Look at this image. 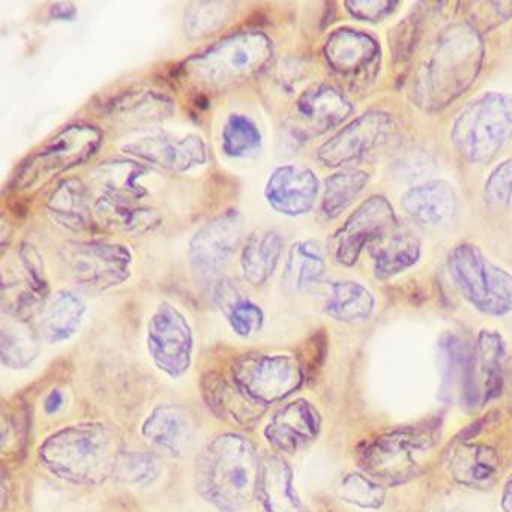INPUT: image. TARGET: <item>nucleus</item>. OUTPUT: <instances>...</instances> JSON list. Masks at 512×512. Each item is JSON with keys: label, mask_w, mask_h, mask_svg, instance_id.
Masks as SVG:
<instances>
[{"label": "nucleus", "mask_w": 512, "mask_h": 512, "mask_svg": "<svg viewBox=\"0 0 512 512\" xmlns=\"http://www.w3.org/2000/svg\"><path fill=\"white\" fill-rule=\"evenodd\" d=\"M260 467L259 452L250 440L235 433L220 434L197 455V493L221 512L242 511L257 496Z\"/></svg>", "instance_id": "obj_1"}, {"label": "nucleus", "mask_w": 512, "mask_h": 512, "mask_svg": "<svg viewBox=\"0 0 512 512\" xmlns=\"http://www.w3.org/2000/svg\"><path fill=\"white\" fill-rule=\"evenodd\" d=\"M116 439L104 424L68 425L44 440L40 460L49 472L79 485H98L112 476L119 455Z\"/></svg>", "instance_id": "obj_2"}, {"label": "nucleus", "mask_w": 512, "mask_h": 512, "mask_svg": "<svg viewBox=\"0 0 512 512\" xmlns=\"http://www.w3.org/2000/svg\"><path fill=\"white\" fill-rule=\"evenodd\" d=\"M482 43L469 26H457L442 35L422 70L424 100L442 107L440 101L457 98L478 76Z\"/></svg>", "instance_id": "obj_3"}, {"label": "nucleus", "mask_w": 512, "mask_h": 512, "mask_svg": "<svg viewBox=\"0 0 512 512\" xmlns=\"http://www.w3.org/2000/svg\"><path fill=\"white\" fill-rule=\"evenodd\" d=\"M451 139L469 163L493 160L512 139V95L487 92L470 101L455 118Z\"/></svg>", "instance_id": "obj_4"}, {"label": "nucleus", "mask_w": 512, "mask_h": 512, "mask_svg": "<svg viewBox=\"0 0 512 512\" xmlns=\"http://www.w3.org/2000/svg\"><path fill=\"white\" fill-rule=\"evenodd\" d=\"M103 143L100 128L85 122L68 125L49 142L29 155L17 167L13 187L20 191L38 190L62 173L91 160Z\"/></svg>", "instance_id": "obj_5"}, {"label": "nucleus", "mask_w": 512, "mask_h": 512, "mask_svg": "<svg viewBox=\"0 0 512 512\" xmlns=\"http://www.w3.org/2000/svg\"><path fill=\"white\" fill-rule=\"evenodd\" d=\"M449 274L458 292L488 316L512 313V275L491 262L473 244H460L449 254Z\"/></svg>", "instance_id": "obj_6"}, {"label": "nucleus", "mask_w": 512, "mask_h": 512, "mask_svg": "<svg viewBox=\"0 0 512 512\" xmlns=\"http://www.w3.org/2000/svg\"><path fill=\"white\" fill-rule=\"evenodd\" d=\"M271 58L272 43L266 35H233L191 58L187 73L206 86H229L250 79Z\"/></svg>", "instance_id": "obj_7"}, {"label": "nucleus", "mask_w": 512, "mask_h": 512, "mask_svg": "<svg viewBox=\"0 0 512 512\" xmlns=\"http://www.w3.org/2000/svg\"><path fill=\"white\" fill-rule=\"evenodd\" d=\"M65 272L80 289L100 293L130 278L131 253L109 241L70 242L61 251Z\"/></svg>", "instance_id": "obj_8"}, {"label": "nucleus", "mask_w": 512, "mask_h": 512, "mask_svg": "<svg viewBox=\"0 0 512 512\" xmlns=\"http://www.w3.org/2000/svg\"><path fill=\"white\" fill-rule=\"evenodd\" d=\"M233 382L260 406L278 403L301 388L304 370L292 355L250 353L232 367Z\"/></svg>", "instance_id": "obj_9"}, {"label": "nucleus", "mask_w": 512, "mask_h": 512, "mask_svg": "<svg viewBox=\"0 0 512 512\" xmlns=\"http://www.w3.org/2000/svg\"><path fill=\"white\" fill-rule=\"evenodd\" d=\"M431 448V436L422 430L392 431L371 440L361 451L365 472L377 482L400 484L413 478Z\"/></svg>", "instance_id": "obj_10"}, {"label": "nucleus", "mask_w": 512, "mask_h": 512, "mask_svg": "<svg viewBox=\"0 0 512 512\" xmlns=\"http://www.w3.org/2000/svg\"><path fill=\"white\" fill-rule=\"evenodd\" d=\"M193 347V332L184 314L172 304H160L148 325V352L155 367L179 379L190 368Z\"/></svg>", "instance_id": "obj_11"}, {"label": "nucleus", "mask_w": 512, "mask_h": 512, "mask_svg": "<svg viewBox=\"0 0 512 512\" xmlns=\"http://www.w3.org/2000/svg\"><path fill=\"white\" fill-rule=\"evenodd\" d=\"M394 134V119L388 113L370 110L320 146L317 158L325 166L341 167L382 148Z\"/></svg>", "instance_id": "obj_12"}, {"label": "nucleus", "mask_w": 512, "mask_h": 512, "mask_svg": "<svg viewBox=\"0 0 512 512\" xmlns=\"http://www.w3.org/2000/svg\"><path fill=\"white\" fill-rule=\"evenodd\" d=\"M398 220L391 203L383 196L365 200L335 233V260L341 266H353L365 247L397 229Z\"/></svg>", "instance_id": "obj_13"}, {"label": "nucleus", "mask_w": 512, "mask_h": 512, "mask_svg": "<svg viewBox=\"0 0 512 512\" xmlns=\"http://www.w3.org/2000/svg\"><path fill=\"white\" fill-rule=\"evenodd\" d=\"M242 215L226 211L200 227L191 238L188 257L197 274L212 278L229 265L241 245Z\"/></svg>", "instance_id": "obj_14"}, {"label": "nucleus", "mask_w": 512, "mask_h": 512, "mask_svg": "<svg viewBox=\"0 0 512 512\" xmlns=\"http://www.w3.org/2000/svg\"><path fill=\"white\" fill-rule=\"evenodd\" d=\"M122 151L170 173L191 172L208 161L206 142L196 133L182 137L173 133L149 134L127 143Z\"/></svg>", "instance_id": "obj_15"}, {"label": "nucleus", "mask_w": 512, "mask_h": 512, "mask_svg": "<svg viewBox=\"0 0 512 512\" xmlns=\"http://www.w3.org/2000/svg\"><path fill=\"white\" fill-rule=\"evenodd\" d=\"M322 416L308 400L292 401L281 407L263 430L269 445L278 452L295 454L319 437Z\"/></svg>", "instance_id": "obj_16"}, {"label": "nucleus", "mask_w": 512, "mask_h": 512, "mask_svg": "<svg viewBox=\"0 0 512 512\" xmlns=\"http://www.w3.org/2000/svg\"><path fill=\"white\" fill-rule=\"evenodd\" d=\"M319 179L308 167L281 166L269 176L265 199L278 214L301 217L316 205Z\"/></svg>", "instance_id": "obj_17"}, {"label": "nucleus", "mask_w": 512, "mask_h": 512, "mask_svg": "<svg viewBox=\"0 0 512 512\" xmlns=\"http://www.w3.org/2000/svg\"><path fill=\"white\" fill-rule=\"evenodd\" d=\"M142 434L169 457H184L196 440V418L178 404H161L143 422Z\"/></svg>", "instance_id": "obj_18"}, {"label": "nucleus", "mask_w": 512, "mask_h": 512, "mask_svg": "<svg viewBox=\"0 0 512 512\" xmlns=\"http://www.w3.org/2000/svg\"><path fill=\"white\" fill-rule=\"evenodd\" d=\"M353 112L349 98L328 83L311 86L296 103L301 134H323L346 121Z\"/></svg>", "instance_id": "obj_19"}, {"label": "nucleus", "mask_w": 512, "mask_h": 512, "mask_svg": "<svg viewBox=\"0 0 512 512\" xmlns=\"http://www.w3.org/2000/svg\"><path fill=\"white\" fill-rule=\"evenodd\" d=\"M151 167L143 166L130 158H113L95 167L91 173L92 182L100 191V196L115 199L139 200L151 196L149 178Z\"/></svg>", "instance_id": "obj_20"}, {"label": "nucleus", "mask_w": 512, "mask_h": 512, "mask_svg": "<svg viewBox=\"0 0 512 512\" xmlns=\"http://www.w3.org/2000/svg\"><path fill=\"white\" fill-rule=\"evenodd\" d=\"M401 203L419 226L439 227L454 215L457 196L448 181L434 179L407 190Z\"/></svg>", "instance_id": "obj_21"}, {"label": "nucleus", "mask_w": 512, "mask_h": 512, "mask_svg": "<svg viewBox=\"0 0 512 512\" xmlns=\"http://www.w3.org/2000/svg\"><path fill=\"white\" fill-rule=\"evenodd\" d=\"M257 497L262 512H308L293 485L292 467L280 455L262 461Z\"/></svg>", "instance_id": "obj_22"}, {"label": "nucleus", "mask_w": 512, "mask_h": 512, "mask_svg": "<svg viewBox=\"0 0 512 512\" xmlns=\"http://www.w3.org/2000/svg\"><path fill=\"white\" fill-rule=\"evenodd\" d=\"M94 212L104 226L127 235H146L155 232L163 223L160 212L152 206L115 197L98 196Z\"/></svg>", "instance_id": "obj_23"}, {"label": "nucleus", "mask_w": 512, "mask_h": 512, "mask_svg": "<svg viewBox=\"0 0 512 512\" xmlns=\"http://www.w3.org/2000/svg\"><path fill=\"white\" fill-rule=\"evenodd\" d=\"M94 203L88 188L79 179H65L59 182L47 200L50 217L65 229L86 232L94 224Z\"/></svg>", "instance_id": "obj_24"}, {"label": "nucleus", "mask_w": 512, "mask_h": 512, "mask_svg": "<svg viewBox=\"0 0 512 512\" xmlns=\"http://www.w3.org/2000/svg\"><path fill=\"white\" fill-rule=\"evenodd\" d=\"M368 248L374 260V274L380 280L407 271L421 259L418 236L409 230H400V227L377 239Z\"/></svg>", "instance_id": "obj_25"}, {"label": "nucleus", "mask_w": 512, "mask_h": 512, "mask_svg": "<svg viewBox=\"0 0 512 512\" xmlns=\"http://www.w3.org/2000/svg\"><path fill=\"white\" fill-rule=\"evenodd\" d=\"M449 470L463 487L487 490L499 475V455L484 443H464L452 454Z\"/></svg>", "instance_id": "obj_26"}, {"label": "nucleus", "mask_w": 512, "mask_h": 512, "mask_svg": "<svg viewBox=\"0 0 512 512\" xmlns=\"http://www.w3.org/2000/svg\"><path fill=\"white\" fill-rule=\"evenodd\" d=\"M284 251V238L278 230L260 229L245 242L241 253L244 280L254 287L271 280Z\"/></svg>", "instance_id": "obj_27"}, {"label": "nucleus", "mask_w": 512, "mask_h": 512, "mask_svg": "<svg viewBox=\"0 0 512 512\" xmlns=\"http://www.w3.org/2000/svg\"><path fill=\"white\" fill-rule=\"evenodd\" d=\"M203 398L208 401V406L215 415L242 425L259 421L265 410V407L250 400L235 382H229L220 374L206 376Z\"/></svg>", "instance_id": "obj_28"}, {"label": "nucleus", "mask_w": 512, "mask_h": 512, "mask_svg": "<svg viewBox=\"0 0 512 512\" xmlns=\"http://www.w3.org/2000/svg\"><path fill=\"white\" fill-rule=\"evenodd\" d=\"M379 46L376 40L364 32L353 29H338L329 37L325 46V55L329 65L340 74L359 73L374 61Z\"/></svg>", "instance_id": "obj_29"}, {"label": "nucleus", "mask_w": 512, "mask_h": 512, "mask_svg": "<svg viewBox=\"0 0 512 512\" xmlns=\"http://www.w3.org/2000/svg\"><path fill=\"white\" fill-rule=\"evenodd\" d=\"M326 271L325 250L316 239H304L290 247L283 271V286L305 292L322 280Z\"/></svg>", "instance_id": "obj_30"}, {"label": "nucleus", "mask_w": 512, "mask_h": 512, "mask_svg": "<svg viewBox=\"0 0 512 512\" xmlns=\"http://www.w3.org/2000/svg\"><path fill=\"white\" fill-rule=\"evenodd\" d=\"M86 304L73 290L56 293L44 308L40 331L49 343L70 340L85 319Z\"/></svg>", "instance_id": "obj_31"}, {"label": "nucleus", "mask_w": 512, "mask_h": 512, "mask_svg": "<svg viewBox=\"0 0 512 512\" xmlns=\"http://www.w3.org/2000/svg\"><path fill=\"white\" fill-rule=\"evenodd\" d=\"M376 301L370 290L355 281H334L329 284L323 311L341 323H361L370 319Z\"/></svg>", "instance_id": "obj_32"}, {"label": "nucleus", "mask_w": 512, "mask_h": 512, "mask_svg": "<svg viewBox=\"0 0 512 512\" xmlns=\"http://www.w3.org/2000/svg\"><path fill=\"white\" fill-rule=\"evenodd\" d=\"M476 362L484 379V401L499 397L503 391V373H505L506 344L502 335L496 331L482 329L476 343Z\"/></svg>", "instance_id": "obj_33"}, {"label": "nucleus", "mask_w": 512, "mask_h": 512, "mask_svg": "<svg viewBox=\"0 0 512 512\" xmlns=\"http://www.w3.org/2000/svg\"><path fill=\"white\" fill-rule=\"evenodd\" d=\"M370 175L362 170H341L326 178L322 199V214L326 218L340 217L356 197L367 187Z\"/></svg>", "instance_id": "obj_34"}, {"label": "nucleus", "mask_w": 512, "mask_h": 512, "mask_svg": "<svg viewBox=\"0 0 512 512\" xmlns=\"http://www.w3.org/2000/svg\"><path fill=\"white\" fill-rule=\"evenodd\" d=\"M40 352L37 334L26 325L25 320L13 319L2 326L0 355L2 364L8 368H26L35 361Z\"/></svg>", "instance_id": "obj_35"}, {"label": "nucleus", "mask_w": 512, "mask_h": 512, "mask_svg": "<svg viewBox=\"0 0 512 512\" xmlns=\"http://www.w3.org/2000/svg\"><path fill=\"white\" fill-rule=\"evenodd\" d=\"M110 112L130 124H148L172 115V101L154 92L134 91L115 101Z\"/></svg>", "instance_id": "obj_36"}, {"label": "nucleus", "mask_w": 512, "mask_h": 512, "mask_svg": "<svg viewBox=\"0 0 512 512\" xmlns=\"http://www.w3.org/2000/svg\"><path fill=\"white\" fill-rule=\"evenodd\" d=\"M263 137L253 119L233 113L227 118L221 134L223 152L229 158H250L259 154Z\"/></svg>", "instance_id": "obj_37"}, {"label": "nucleus", "mask_w": 512, "mask_h": 512, "mask_svg": "<svg viewBox=\"0 0 512 512\" xmlns=\"http://www.w3.org/2000/svg\"><path fill=\"white\" fill-rule=\"evenodd\" d=\"M161 463L155 455L142 451H121L113 467L112 478L125 487H146L157 481Z\"/></svg>", "instance_id": "obj_38"}, {"label": "nucleus", "mask_w": 512, "mask_h": 512, "mask_svg": "<svg viewBox=\"0 0 512 512\" xmlns=\"http://www.w3.org/2000/svg\"><path fill=\"white\" fill-rule=\"evenodd\" d=\"M337 496L356 508L376 511L385 503L386 490L370 475L352 472L344 475L338 482Z\"/></svg>", "instance_id": "obj_39"}, {"label": "nucleus", "mask_w": 512, "mask_h": 512, "mask_svg": "<svg viewBox=\"0 0 512 512\" xmlns=\"http://www.w3.org/2000/svg\"><path fill=\"white\" fill-rule=\"evenodd\" d=\"M221 307H223L230 328L239 337H253L265 325V314H263L262 308L244 296H227L224 292V295L221 296Z\"/></svg>", "instance_id": "obj_40"}, {"label": "nucleus", "mask_w": 512, "mask_h": 512, "mask_svg": "<svg viewBox=\"0 0 512 512\" xmlns=\"http://www.w3.org/2000/svg\"><path fill=\"white\" fill-rule=\"evenodd\" d=\"M484 197L491 208H508L512 199V158L502 161L488 175L484 185Z\"/></svg>", "instance_id": "obj_41"}, {"label": "nucleus", "mask_w": 512, "mask_h": 512, "mask_svg": "<svg viewBox=\"0 0 512 512\" xmlns=\"http://www.w3.org/2000/svg\"><path fill=\"white\" fill-rule=\"evenodd\" d=\"M344 7L358 20L379 22L394 13L398 4L389 0H355V2H346Z\"/></svg>", "instance_id": "obj_42"}, {"label": "nucleus", "mask_w": 512, "mask_h": 512, "mask_svg": "<svg viewBox=\"0 0 512 512\" xmlns=\"http://www.w3.org/2000/svg\"><path fill=\"white\" fill-rule=\"evenodd\" d=\"M418 26V19L412 16L400 23L395 31L394 43H392L395 59L407 58L412 53L413 44L418 37Z\"/></svg>", "instance_id": "obj_43"}, {"label": "nucleus", "mask_w": 512, "mask_h": 512, "mask_svg": "<svg viewBox=\"0 0 512 512\" xmlns=\"http://www.w3.org/2000/svg\"><path fill=\"white\" fill-rule=\"evenodd\" d=\"M52 14L55 19H73L76 16V7L70 2L52 5Z\"/></svg>", "instance_id": "obj_44"}, {"label": "nucleus", "mask_w": 512, "mask_h": 512, "mask_svg": "<svg viewBox=\"0 0 512 512\" xmlns=\"http://www.w3.org/2000/svg\"><path fill=\"white\" fill-rule=\"evenodd\" d=\"M500 508L503 512H512V473L506 479L500 494Z\"/></svg>", "instance_id": "obj_45"}, {"label": "nucleus", "mask_w": 512, "mask_h": 512, "mask_svg": "<svg viewBox=\"0 0 512 512\" xmlns=\"http://www.w3.org/2000/svg\"><path fill=\"white\" fill-rule=\"evenodd\" d=\"M62 404H64V394H62L59 389H55V391L47 397L46 412L52 415V413H56L61 409Z\"/></svg>", "instance_id": "obj_46"}]
</instances>
